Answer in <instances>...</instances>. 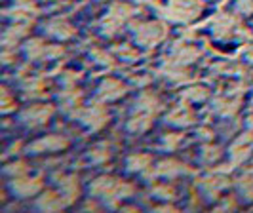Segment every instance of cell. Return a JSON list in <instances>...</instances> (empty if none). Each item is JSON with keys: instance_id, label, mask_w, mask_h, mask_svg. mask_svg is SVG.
Wrapping results in <instances>:
<instances>
[{"instance_id": "8fae6325", "label": "cell", "mask_w": 253, "mask_h": 213, "mask_svg": "<svg viewBox=\"0 0 253 213\" xmlns=\"http://www.w3.org/2000/svg\"><path fill=\"white\" fill-rule=\"evenodd\" d=\"M227 187L228 179L225 175H221V173H210V175L202 177L200 183H198V188L210 198H215L217 194H221Z\"/></svg>"}, {"instance_id": "836d02e7", "label": "cell", "mask_w": 253, "mask_h": 213, "mask_svg": "<svg viewBox=\"0 0 253 213\" xmlns=\"http://www.w3.org/2000/svg\"><path fill=\"white\" fill-rule=\"evenodd\" d=\"M12 99H10V93H8V88H2V113H8L12 111Z\"/></svg>"}, {"instance_id": "3957f363", "label": "cell", "mask_w": 253, "mask_h": 213, "mask_svg": "<svg viewBox=\"0 0 253 213\" xmlns=\"http://www.w3.org/2000/svg\"><path fill=\"white\" fill-rule=\"evenodd\" d=\"M168 35V29L158 21H145V23H137L133 29V37L135 42L143 46V48H152L156 46L160 40H164Z\"/></svg>"}, {"instance_id": "ac0fdd59", "label": "cell", "mask_w": 253, "mask_h": 213, "mask_svg": "<svg viewBox=\"0 0 253 213\" xmlns=\"http://www.w3.org/2000/svg\"><path fill=\"white\" fill-rule=\"evenodd\" d=\"M59 194L63 196L67 206H71L78 196V179L75 175H61L59 179Z\"/></svg>"}, {"instance_id": "7a4b0ae2", "label": "cell", "mask_w": 253, "mask_h": 213, "mask_svg": "<svg viewBox=\"0 0 253 213\" xmlns=\"http://www.w3.org/2000/svg\"><path fill=\"white\" fill-rule=\"evenodd\" d=\"M202 8L200 0H171L164 10V17L175 23H189L200 15Z\"/></svg>"}, {"instance_id": "cb8c5ba5", "label": "cell", "mask_w": 253, "mask_h": 213, "mask_svg": "<svg viewBox=\"0 0 253 213\" xmlns=\"http://www.w3.org/2000/svg\"><path fill=\"white\" fill-rule=\"evenodd\" d=\"M25 51L27 59H46V55H48V46L40 40V38H33V40H29L25 44Z\"/></svg>"}, {"instance_id": "6da1fadb", "label": "cell", "mask_w": 253, "mask_h": 213, "mask_svg": "<svg viewBox=\"0 0 253 213\" xmlns=\"http://www.w3.org/2000/svg\"><path fill=\"white\" fill-rule=\"evenodd\" d=\"M131 194H133V185L111 175H101L89 183V196L103 200L107 206H114L118 200H124Z\"/></svg>"}, {"instance_id": "ffe728a7", "label": "cell", "mask_w": 253, "mask_h": 213, "mask_svg": "<svg viewBox=\"0 0 253 213\" xmlns=\"http://www.w3.org/2000/svg\"><path fill=\"white\" fill-rule=\"evenodd\" d=\"M160 109V101L156 95H152L149 91H143L139 97L133 103V113H149L156 114V111Z\"/></svg>"}, {"instance_id": "1f68e13d", "label": "cell", "mask_w": 253, "mask_h": 213, "mask_svg": "<svg viewBox=\"0 0 253 213\" xmlns=\"http://www.w3.org/2000/svg\"><path fill=\"white\" fill-rule=\"evenodd\" d=\"M154 194L162 200H171V198H175V188L171 185H158V187H154Z\"/></svg>"}, {"instance_id": "52a82bcc", "label": "cell", "mask_w": 253, "mask_h": 213, "mask_svg": "<svg viewBox=\"0 0 253 213\" xmlns=\"http://www.w3.org/2000/svg\"><path fill=\"white\" fill-rule=\"evenodd\" d=\"M40 188H42V179L40 177H29L27 173L13 177L10 181V190L17 198H31V196L40 192Z\"/></svg>"}, {"instance_id": "484cf974", "label": "cell", "mask_w": 253, "mask_h": 213, "mask_svg": "<svg viewBox=\"0 0 253 213\" xmlns=\"http://www.w3.org/2000/svg\"><path fill=\"white\" fill-rule=\"evenodd\" d=\"M208 97H210V91L202 88V86H194V88L185 89V93H183V99L190 101V103H202Z\"/></svg>"}, {"instance_id": "ba28073f", "label": "cell", "mask_w": 253, "mask_h": 213, "mask_svg": "<svg viewBox=\"0 0 253 213\" xmlns=\"http://www.w3.org/2000/svg\"><path fill=\"white\" fill-rule=\"evenodd\" d=\"M67 147H69V139L65 137V135L53 133V135H46V137H40L37 141H33L27 149H29V152H33V154H40V152L63 151Z\"/></svg>"}, {"instance_id": "8d00e7d4", "label": "cell", "mask_w": 253, "mask_h": 213, "mask_svg": "<svg viewBox=\"0 0 253 213\" xmlns=\"http://www.w3.org/2000/svg\"><path fill=\"white\" fill-rule=\"evenodd\" d=\"M76 78H78V75H76V73H73V71H67V73H65V76L61 78V82H63V84H73Z\"/></svg>"}, {"instance_id": "2e32d148", "label": "cell", "mask_w": 253, "mask_h": 213, "mask_svg": "<svg viewBox=\"0 0 253 213\" xmlns=\"http://www.w3.org/2000/svg\"><path fill=\"white\" fill-rule=\"evenodd\" d=\"M240 109V99H234V97H217L211 105V111L223 118L227 116H234Z\"/></svg>"}, {"instance_id": "5b68a950", "label": "cell", "mask_w": 253, "mask_h": 213, "mask_svg": "<svg viewBox=\"0 0 253 213\" xmlns=\"http://www.w3.org/2000/svg\"><path fill=\"white\" fill-rule=\"evenodd\" d=\"M131 17V8L126 4H116L113 6V10L107 13V17L101 21V31L103 35L113 37L118 33V29L126 23L127 19Z\"/></svg>"}, {"instance_id": "5bb4252c", "label": "cell", "mask_w": 253, "mask_h": 213, "mask_svg": "<svg viewBox=\"0 0 253 213\" xmlns=\"http://www.w3.org/2000/svg\"><path fill=\"white\" fill-rule=\"evenodd\" d=\"M37 208L40 212H59V210L67 208V204H65L63 196L59 194V190L57 192L55 190H48L42 196H38Z\"/></svg>"}, {"instance_id": "9c48e42d", "label": "cell", "mask_w": 253, "mask_h": 213, "mask_svg": "<svg viewBox=\"0 0 253 213\" xmlns=\"http://www.w3.org/2000/svg\"><path fill=\"white\" fill-rule=\"evenodd\" d=\"M189 168L185 164L177 162V160H160L154 168H151L145 175L147 177H168V179H173V177H179L183 173H187Z\"/></svg>"}, {"instance_id": "7402d4cb", "label": "cell", "mask_w": 253, "mask_h": 213, "mask_svg": "<svg viewBox=\"0 0 253 213\" xmlns=\"http://www.w3.org/2000/svg\"><path fill=\"white\" fill-rule=\"evenodd\" d=\"M25 35H27V25L17 23V25L8 27L4 31V35H2V50H12L13 46L25 37Z\"/></svg>"}, {"instance_id": "4fadbf2b", "label": "cell", "mask_w": 253, "mask_h": 213, "mask_svg": "<svg viewBox=\"0 0 253 213\" xmlns=\"http://www.w3.org/2000/svg\"><path fill=\"white\" fill-rule=\"evenodd\" d=\"M194 122V114L190 111L189 105H185V103H181L177 107H173L168 116H166V124L169 126H175V128H187Z\"/></svg>"}, {"instance_id": "4dcf8cb0", "label": "cell", "mask_w": 253, "mask_h": 213, "mask_svg": "<svg viewBox=\"0 0 253 213\" xmlns=\"http://www.w3.org/2000/svg\"><path fill=\"white\" fill-rule=\"evenodd\" d=\"M109 156H111V152L105 151V149H93V151L88 152L86 160L91 164H101V162H105V160H109Z\"/></svg>"}, {"instance_id": "4316f807", "label": "cell", "mask_w": 253, "mask_h": 213, "mask_svg": "<svg viewBox=\"0 0 253 213\" xmlns=\"http://www.w3.org/2000/svg\"><path fill=\"white\" fill-rule=\"evenodd\" d=\"M44 82L40 80V78H29L25 84H23V91H25V95H31V97H37V95H42L44 93Z\"/></svg>"}, {"instance_id": "8992f818", "label": "cell", "mask_w": 253, "mask_h": 213, "mask_svg": "<svg viewBox=\"0 0 253 213\" xmlns=\"http://www.w3.org/2000/svg\"><path fill=\"white\" fill-rule=\"evenodd\" d=\"M53 114V107L48 103H37V105H31L27 107L25 111L21 113V122L29 128H38V126H44Z\"/></svg>"}, {"instance_id": "9a60e30c", "label": "cell", "mask_w": 253, "mask_h": 213, "mask_svg": "<svg viewBox=\"0 0 253 213\" xmlns=\"http://www.w3.org/2000/svg\"><path fill=\"white\" fill-rule=\"evenodd\" d=\"M80 101H82V93L73 88V86L59 91V103H61V109L67 114H73L75 111H78L80 109Z\"/></svg>"}, {"instance_id": "d590c367", "label": "cell", "mask_w": 253, "mask_h": 213, "mask_svg": "<svg viewBox=\"0 0 253 213\" xmlns=\"http://www.w3.org/2000/svg\"><path fill=\"white\" fill-rule=\"evenodd\" d=\"M238 8L242 12H253V0H238Z\"/></svg>"}, {"instance_id": "d4e9b609", "label": "cell", "mask_w": 253, "mask_h": 213, "mask_svg": "<svg viewBox=\"0 0 253 213\" xmlns=\"http://www.w3.org/2000/svg\"><path fill=\"white\" fill-rule=\"evenodd\" d=\"M236 188H238V194L246 202L253 200V173H246L238 179L236 183Z\"/></svg>"}, {"instance_id": "e0dca14e", "label": "cell", "mask_w": 253, "mask_h": 213, "mask_svg": "<svg viewBox=\"0 0 253 213\" xmlns=\"http://www.w3.org/2000/svg\"><path fill=\"white\" fill-rule=\"evenodd\" d=\"M198 55H200V51L196 50L194 46H189V44H179L177 48L173 50L171 53V57H169V61L171 63H177V65H189V63L196 61L198 59Z\"/></svg>"}, {"instance_id": "74e56055", "label": "cell", "mask_w": 253, "mask_h": 213, "mask_svg": "<svg viewBox=\"0 0 253 213\" xmlns=\"http://www.w3.org/2000/svg\"><path fill=\"white\" fill-rule=\"evenodd\" d=\"M248 126H250V128H252V129H253V116H252V118H250V120H248Z\"/></svg>"}, {"instance_id": "d6a6232c", "label": "cell", "mask_w": 253, "mask_h": 213, "mask_svg": "<svg viewBox=\"0 0 253 213\" xmlns=\"http://www.w3.org/2000/svg\"><path fill=\"white\" fill-rule=\"evenodd\" d=\"M118 53H120V57L122 59H126V61H133V59H137V51L133 50L131 46H122V48H118Z\"/></svg>"}, {"instance_id": "7c38bea8", "label": "cell", "mask_w": 253, "mask_h": 213, "mask_svg": "<svg viewBox=\"0 0 253 213\" xmlns=\"http://www.w3.org/2000/svg\"><path fill=\"white\" fill-rule=\"evenodd\" d=\"M44 33L48 37L63 42V40H69V38L75 37L76 29L69 21H65V19H51V21H48L44 25Z\"/></svg>"}, {"instance_id": "44dd1931", "label": "cell", "mask_w": 253, "mask_h": 213, "mask_svg": "<svg viewBox=\"0 0 253 213\" xmlns=\"http://www.w3.org/2000/svg\"><path fill=\"white\" fill-rule=\"evenodd\" d=\"M152 116H154V114L133 113L127 118V124H126L127 131H131V133H143V131H147L152 126Z\"/></svg>"}, {"instance_id": "30bf717a", "label": "cell", "mask_w": 253, "mask_h": 213, "mask_svg": "<svg viewBox=\"0 0 253 213\" xmlns=\"http://www.w3.org/2000/svg\"><path fill=\"white\" fill-rule=\"evenodd\" d=\"M124 93H126V86H124L120 80H116V78H107V80H103L101 84H99V88H97V97H99L101 103L120 99Z\"/></svg>"}, {"instance_id": "d6986e66", "label": "cell", "mask_w": 253, "mask_h": 213, "mask_svg": "<svg viewBox=\"0 0 253 213\" xmlns=\"http://www.w3.org/2000/svg\"><path fill=\"white\" fill-rule=\"evenodd\" d=\"M234 31V17H230L228 13H219L215 19L211 21V33L217 38H227Z\"/></svg>"}, {"instance_id": "83f0119b", "label": "cell", "mask_w": 253, "mask_h": 213, "mask_svg": "<svg viewBox=\"0 0 253 213\" xmlns=\"http://www.w3.org/2000/svg\"><path fill=\"white\" fill-rule=\"evenodd\" d=\"M27 164L25 162H12V164H6L4 166V175L8 177H19V175H25L27 173Z\"/></svg>"}, {"instance_id": "f1b7e54d", "label": "cell", "mask_w": 253, "mask_h": 213, "mask_svg": "<svg viewBox=\"0 0 253 213\" xmlns=\"http://www.w3.org/2000/svg\"><path fill=\"white\" fill-rule=\"evenodd\" d=\"M219 156H221V149H219V147H213V145H206L202 154H200L202 162H206V164H213Z\"/></svg>"}, {"instance_id": "e575fe53", "label": "cell", "mask_w": 253, "mask_h": 213, "mask_svg": "<svg viewBox=\"0 0 253 213\" xmlns=\"http://www.w3.org/2000/svg\"><path fill=\"white\" fill-rule=\"evenodd\" d=\"M179 135L177 133H169V135H166L164 139H162V145H164V147H168V149H169V151H171V149H175V145H177L179 143Z\"/></svg>"}, {"instance_id": "f546056e", "label": "cell", "mask_w": 253, "mask_h": 213, "mask_svg": "<svg viewBox=\"0 0 253 213\" xmlns=\"http://www.w3.org/2000/svg\"><path fill=\"white\" fill-rule=\"evenodd\" d=\"M91 59L95 63H99V65H103V67H113L114 65V59L111 53H107V51L103 50H93L91 51Z\"/></svg>"}, {"instance_id": "277c9868", "label": "cell", "mask_w": 253, "mask_h": 213, "mask_svg": "<svg viewBox=\"0 0 253 213\" xmlns=\"http://www.w3.org/2000/svg\"><path fill=\"white\" fill-rule=\"evenodd\" d=\"M71 116L76 118V120H80V122L86 126L88 129H91V131L101 129L103 126L107 124V120H109V113H107V109L103 107L101 103H95L93 107H88V109H82V107H80V109L75 111Z\"/></svg>"}, {"instance_id": "603a6c76", "label": "cell", "mask_w": 253, "mask_h": 213, "mask_svg": "<svg viewBox=\"0 0 253 213\" xmlns=\"http://www.w3.org/2000/svg\"><path fill=\"white\" fill-rule=\"evenodd\" d=\"M152 168V158L149 154H131L127 158V170L131 173H147Z\"/></svg>"}]
</instances>
